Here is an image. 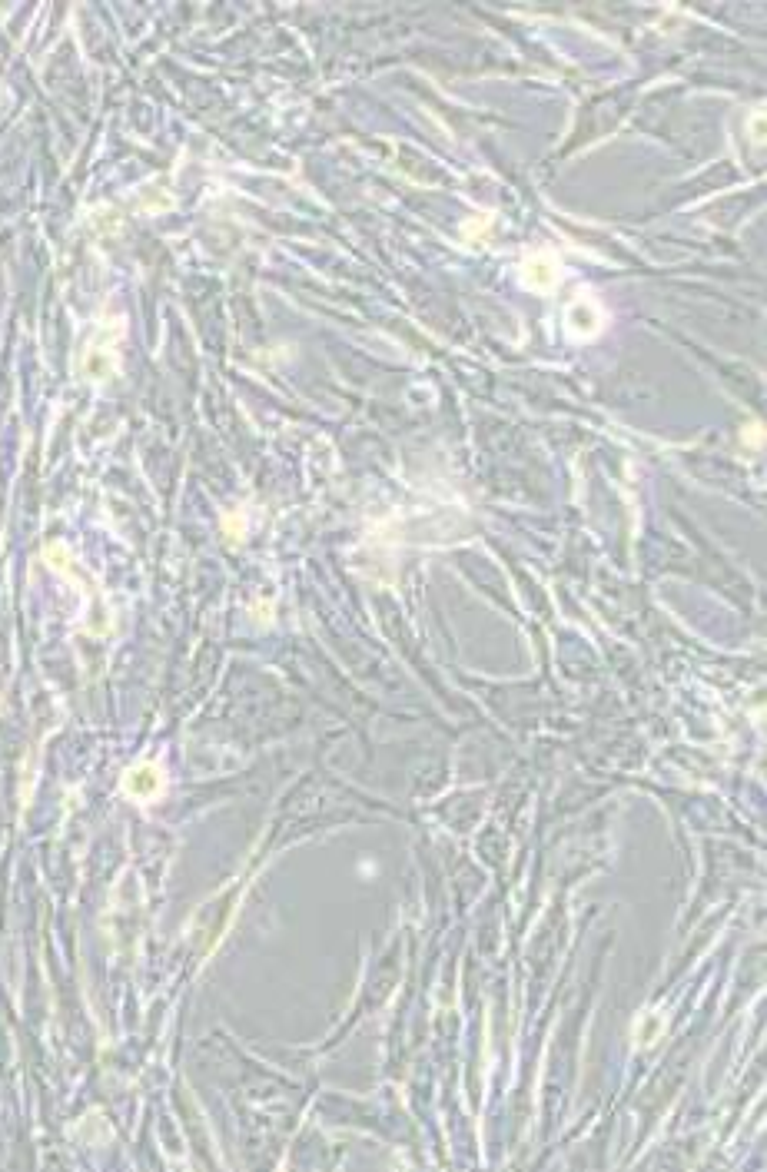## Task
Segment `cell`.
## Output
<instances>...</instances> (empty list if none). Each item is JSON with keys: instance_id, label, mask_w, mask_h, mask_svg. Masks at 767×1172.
I'll use <instances>...</instances> for the list:
<instances>
[{"instance_id": "obj_1", "label": "cell", "mask_w": 767, "mask_h": 1172, "mask_svg": "<svg viewBox=\"0 0 767 1172\" xmlns=\"http://www.w3.org/2000/svg\"><path fill=\"white\" fill-rule=\"evenodd\" d=\"M522 279L528 289H538V293H548V289L558 286V279H562V266H558V259L542 250V253H532L522 263Z\"/></svg>"}, {"instance_id": "obj_2", "label": "cell", "mask_w": 767, "mask_h": 1172, "mask_svg": "<svg viewBox=\"0 0 767 1172\" xmlns=\"http://www.w3.org/2000/svg\"><path fill=\"white\" fill-rule=\"evenodd\" d=\"M565 323H568V333H572V336L592 339V336H598V329H601V323H605V316H601V306L595 303L592 296H578L575 303L568 306Z\"/></svg>"}, {"instance_id": "obj_3", "label": "cell", "mask_w": 767, "mask_h": 1172, "mask_svg": "<svg viewBox=\"0 0 767 1172\" xmlns=\"http://www.w3.org/2000/svg\"><path fill=\"white\" fill-rule=\"evenodd\" d=\"M160 774H157V767H140V771H130V777H127V791L130 794H137V797H153L160 791Z\"/></svg>"}]
</instances>
